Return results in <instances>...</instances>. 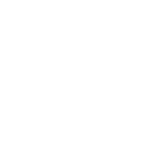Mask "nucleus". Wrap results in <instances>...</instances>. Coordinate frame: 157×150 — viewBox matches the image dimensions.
I'll return each mask as SVG.
<instances>
[]
</instances>
